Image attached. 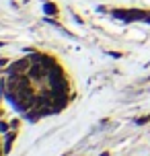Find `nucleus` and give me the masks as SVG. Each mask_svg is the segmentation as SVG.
I'll use <instances>...</instances> for the list:
<instances>
[{
    "label": "nucleus",
    "instance_id": "obj_1",
    "mask_svg": "<svg viewBox=\"0 0 150 156\" xmlns=\"http://www.w3.org/2000/svg\"><path fill=\"white\" fill-rule=\"evenodd\" d=\"M6 129H8V125H6V123H0V132H6Z\"/></svg>",
    "mask_w": 150,
    "mask_h": 156
}]
</instances>
